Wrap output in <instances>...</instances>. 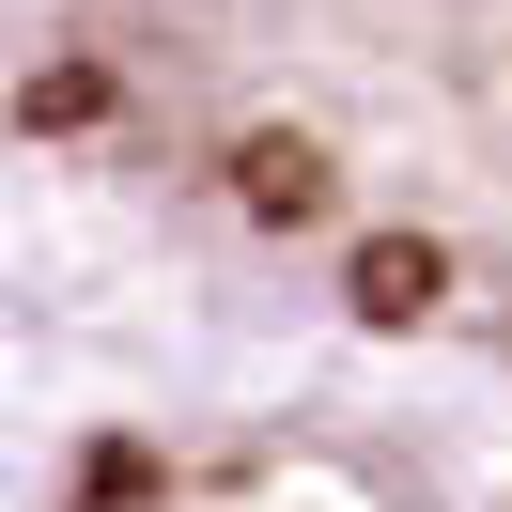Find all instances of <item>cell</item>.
Segmentation results:
<instances>
[{"label":"cell","mask_w":512,"mask_h":512,"mask_svg":"<svg viewBox=\"0 0 512 512\" xmlns=\"http://www.w3.org/2000/svg\"><path fill=\"white\" fill-rule=\"evenodd\" d=\"M0 140L512 512V0H0Z\"/></svg>","instance_id":"6da1fadb"},{"label":"cell","mask_w":512,"mask_h":512,"mask_svg":"<svg viewBox=\"0 0 512 512\" xmlns=\"http://www.w3.org/2000/svg\"><path fill=\"white\" fill-rule=\"evenodd\" d=\"M32 512H481V497L404 419L280 388V373H233V388H202V404L94 419L78 466L47 481Z\"/></svg>","instance_id":"7a4b0ae2"}]
</instances>
